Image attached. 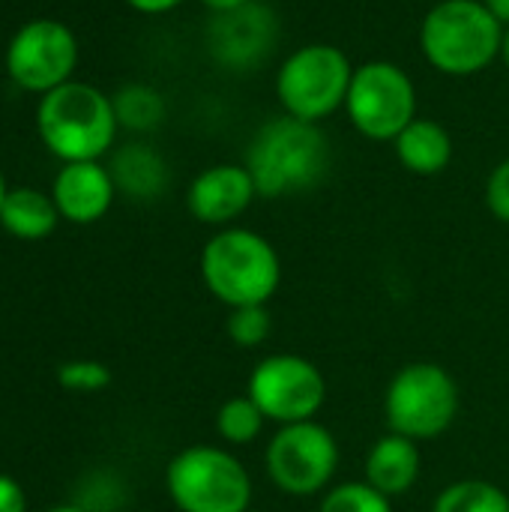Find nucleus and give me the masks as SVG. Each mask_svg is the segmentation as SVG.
I'll return each mask as SVG.
<instances>
[{"mask_svg": "<svg viewBox=\"0 0 509 512\" xmlns=\"http://www.w3.org/2000/svg\"><path fill=\"white\" fill-rule=\"evenodd\" d=\"M261 198H288L315 189L330 168V141L321 123L291 114L267 120L249 141L246 162Z\"/></svg>", "mask_w": 509, "mask_h": 512, "instance_id": "obj_1", "label": "nucleus"}, {"mask_svg": "<svg viewBox=\"0 0 509 512\" xmlns=\"http://www.w3.org/2000/svg\"><path fill=\"white\" fill-rule=\"evenodd\" d=\"M201 282L213 300L228 309L267 306L282 285V258L276 246L240 225L219 228L198 258Z\"/></svg>", "mask_w": 509, "mask_h": 512, "instance_id": "obj_2", "label": "nucleus"}, {"mask_svg": "<svg viewBox=\"0 0 509 512\" xmlns=\"http://www.w3.org/2000/svg\"><path fill=\"white\" fill-rule=\"evenodd\" d=\"M504 30L483 0H438L420 24V51L441 75L471 78L501 57Z\"/></svg>", "mask_w": 509, "mask_h": 512, "instance_id": "obj_3", "label": "nucleus"}, {"mask_svg": "<svg viewBox=\"0 0 509 512\" xmlns=\"http://www.w3.org/2000/svg\"><path fill=\"white\" fill-rule=\"evenodd\" d=\"M36 129L60 162H99L114 147L120 123L108 93L84 81H66L39 99Z\"/></svg>", "mask_w": 509, "mask_h": 512, "instance_id": "obj_4", "label": "nucleus"}, {"mask_svg": "<svg viewBox=\"0 0 509 512\" xmlns=\"http://www.w3.org/2000/svg\"><path fill=\"white\" fill-rule=\"evenodd\" d=\"M165 492L180 512H246L255 498L246 465L219 444L174 453L165 468Z\"/></svg>", "mask_w": 509, "mask_h": 512, "instance_id": "obj_5", "label": "nucleus"}, {"mask_svg": "<svg viewBox=\"0 0 509 512\" xmlns=\"http://www.w3.org/2000/svg\"><path fill=\"white\" fill-rule=\"evenodd\" d=\"M354 78V63L339 45L306 42L285 57L276 72V99L285 114L324 123L339 108H345Z\"/></svg>", "mask_w": 509, "mask_h": 512, "instance_id": "obj_6", "label": "nucleus"}, {"mask_svg": "<svg viewBox=\"0 0 509 512\" xmlns=\"http://www.w3.org/2000/svg\"><path fill=\"white\" fill-rule=\"evenodd\" d=\"M459 384L438 363L402 366L384 390L387 429L411 441L441 438L459 417Z\"/></svg>", "mask_w": 509, "mask_h": 512, "instance_id": "obj_7", "label": "nucleus"}, {"mask_svg": "<svg viewBox=\"0 0 509 512\" xmlns=\"http://www.w3.org/2000/svg\"><path fill=\"white\" fill-rule=\"evenodd\" d=\"M339 459L336 435L318 420H303L273 432L264 450V471L282 495L315 498L333 486Z\"/></svg>", "mask_w": 509, "mask_h": 512, "instance_id": "obj_8", "label": "nucleus"}, {"mask_svg": "<svg viewBox=\"0 0 509 512\" xmlns=\"http://www.w3.org/2000/svg\"><path fill=\"white\" fill-rule=\"evenodd\" d=\"M351 126L369 141H396L417 120L414 78L393 60H366L354 66L345 99Z\"/></svg>", "mask_w": 509, "mask_h": 512, "instance_id": "obj_9", "label": "nucleus"}, {"mask_svg": "<svg viewBox=\"0 0 509 512\" xmlns=\"http://www.w3.org/2000/svg\"><path fill=\"white\" fill-rule=\"evenodd\" d=\"M246 393L276 426L315 420L327 402L324 372L303 354H267L255 363Z\"/></svg>", "mask_w": 509, "mask_h": 512, "instance_id": "obj_10", "label": "nucleus"}, {"mask_svg": "<svg viewBox=\"0 0 509 512\" xmlns=\"http://www.w3.org/2000/svg\"><path fill=\"white\" fill-rule=\"evenodd\" d=\"M78 66L75 33L54 18H33L15 30L6 48V75L27 93H51L72 81Z\"/></svg>", "mask_w": 509, "mask_h": 512, "instance_id": "obj_11", "label": "nucleus"}, {"mask_svg": "<svg viewBox=\"0 0 509 512\" xmlns=\"http://www.w3.org/2000/svg\"><path fill=\"white\" fill-rule=\"evenodd\" d=\"M279 42V15L270 3L249 0L234 12L213 15L204 30V45L213 63L228 72L258 69Z\"/></svg>", "mask_w": 509, "mask_h": 512, "instance_id": "obj_12", "label": "nucleus"}, {"mask_svg": "<svg viewBox=\"0 0 509 512\" xmlns=\"http://www.w3.org/2000/svg\"><path fill=\"white\" fill-rule=\"evenodd\" d=\"M258 198L255 180L240 162H219L204 168L186 189V207L192 219L210 228L234 225Z\"/></svg>", "mask_w": 509, "mask_h": 512, "instance_id": "obj_13", "label": "nucleus"}, {"mask_svg": "<svg viewBox=\"0 0 509 512\" xmlns=\"http://www.w3.org/2000/svg\"><path fill=\"white\" fill-rule=\"evenodd\" d=\"M114 195V177L102 162H63L51 183V198L60 210V219L72 225L99 222L111 210Z\"/></svg>", "mask_w": 509, "mask_h": 512, "instance_id": "obj_14", "label": "nucleus"}, {"mask_svg": "<svg viewBox=\"0 0 509 512\" xmlns=\"http://www.w3.org/2000/svg\"><path fill=\"white\" fill-rule=\"evenodd\" d=\"M420 471H423V456H420L417 441L387 432L369 447L363 480L375 486L381 495H387L390 501H396L417 486Z\"/></svg>", "mask_w": 509, "mask_h": 512, "instance_id": "obj_15", "label": "nucleus"}, {"mask_svg": "<svg viewBox=\"0 0 509 512\" xmlns=\"http://www.w3.org/2000/svg\"><path fill=\"white\" fill-rule=\"evenodd\" d=\"M117 192L135 198V201H153L168 189L171 171L159 150H153L144 141H129L114 150L108 165Z\"/></svg>", "mask_w": 509, "mask_h": 512, "instance_id": "obj_16", "label": "nucleus"}, {"mask_svg": "<svg viewBox=\"0 0 509 512\" xmlns=\"http://www.w3.org/2000/svg\"><path fill=\"white\" fill-rule=\"evenodd\" d=\"M393 147H396L399 165L417 177H435L447 171L456 153V144L447 126L429 117H417L414 123H408L402 135L393 141Z\"/></svg>", "mask_w": 509, "mask_h": 512, "instance_id": "obj_17", "label": "nucleus"}, {"mask_svg": "<svg viewBox=\"0 0 509 512\" xmlns=\"http://www.w3.org/2000/svg\"><path fill=\"white\" fill-rule=\"evenodd\" d=\"M60 222V210L51 195L33 189V186H15L6 192L3 210H0V228L24 243L45 240L54 234Z\"/></svg>", "mask_w": 509, "mask_h": 512, "instance_id": "obj_18", "label": "nucleus"}, {"mask_svg": "<svg viewBox=\"0 0 509 512\" xmlns=\"http://www.w3.org/2000/svg\"><path fill=\"white\" fill-rule=\"evenodd\" d=\"M114 114H117V123L129 132H153L162 126L165 120V96L150 87V84H141V81H132V84H123L114 96Z\"/></svg>", "mask_w": 509, "mask_h": 512, "instance_id": "obj_19", "label": "nucleus"}, {"mask_svg": "<svg viewBox=\"0 0 509 512\" xmlns=\"http://www.w3.org/2000/svg\"><path fill=\"white\" fill-rule=\"evenodd\" d=\"M267 423L270 420L252 402L249 393L225 399L219 405V411H216V435L222 438L225 447H249V444H255L264 435Z\"/></svg>", "mask_w": 509, "mask_h": 512, "instance_id": "obj_20", "label": "nucleus"}, {"mask_svg": "<svg viewBox=\"0 0 509 512\" xmlns=\"http://www.w3.org/2000/svg\"><path fill=\"white\" fill-rule=\"evenodd\" d=\"M432 512H509V495L489 480H456L438 492Z\"/></svg>", "mask_w": 509, "mask_h": 512, "instance_id": "obj_21", "label": "nucleus"}, {"mask_svg": "<svg viewBox=\"0 0 509 512\" xmlns=\"http://www.w3.org/2000/svg\"><path fill=\"white\" fill-rule=\"evenodd\" d=\"M318 512H393V501L366 480H345L321 495Z\"/></svg>", "mask_w": 509, "mask_h": 512, "instance_id": "obj_22", "label": "nucleus"}, {"mask_svg": "<svg viewBox=\"0 0 509 512\" xmlns=\"http://www.w3.org/2000/svg\"><path fill=\"white\" fill-rule=\"evenodd\" d=\"M225 333L231 339V345L255 351L261 348L270 333H273V318L267 306H240V309H228L225 318Z\"/></svg>", "mask_w": 509, "mask_h": 512, "instance_id": "obj_23", "label": "nucleus"}, {"mask_svg": "<svg viewBox=\"0 0 509 512\" xmlns=\"http://www.w3.org/2000/svg\"><path fill=\"white\" fill-rule=\"evenodd\" d=\"M111 381H114V375L102 360L78 357V360H66L57 366V384L69 393H78V396L102 393L105 387H111Z\"/></svg>", "mask_w": 509, "mask_h": 512, "instance_id": "obj_24", "label": "nucleus"}, {"mask_svg": "<svg viewBox=\"0 0 509 512\" xmlns=\"http://www.w3.org/2000/svg\"><path fill=\"white\" fill-rule=\"evenodd\" d=\"M486 207L498 222L509 225V156L492 168L486 180Z\"/></svg>", "mask_w": 509, "mask_h": 512, "instance_id": "obj_25", "label": "nucleus"}, {"mask_svg": "<svg viewBox=\"0 0 509 512\" xmlns=\"http://www.w3.org/2000/svg\"><path fill=\"white\" fill-rule=\"evenodd\" d=\"M0 512H27V495L9 474H0Z\"/></svg>", "mask_w": 509, "mask_h": 512, "instance_id": "obj_26", "label": "nucleus"}, {"mask_svg": "<svg viewBox=\"0 0 509 512\" xmlns=\"http://www.w3.org/2000/svg\"><path fill=\"white\" fill-rule=\"evenodd\" d=\"M126 3L141 15H165V12L177 9L180 3H186V0H126Z\"/></svg>", "mask_w": 509, "mask_h": 512, "instance_id": "obj_27", "label": "nucleus"}, {"mask_svg": "<svg viewBox=\"0 0 509 512\" xmlns=\"http://www.w3.org/2000/svg\"><path fill=\"white\" fill-rule=\"evenodd\" d=\"M249 0H201V6H207L213 15H222V12H234L240 6H246Z\"/></svg>", "mask_w": 509, "mask_h": 512, "instance_id": "obj_28", "label": "nucleus"}, {"mask_svg": "<svg viewBox=\"0 0 509 512\" xmlns=\"http://www.w3.org/2000/svg\"><path fill=\"white\" fill-rule=\"evenodd\" d=\"M489 9H492V15L504 24V27H509V0H483Z\"/></svg>", "mask_w": 509, "mask_h": 512, "instance_id": "obj_29", "label": "nucleus"}, {"mask_svg": "<svg viewBox=\"0 0 509 512\" xmlns=\"http://www.w3.org/2000/svg\"><path fill=\"white\" fill-rule=\"evenodd\" d=\"M45 512H90L87 507H81L78 501H66V504H54V507H48Z\"/></svg>", "mask_w": 509, "mask_h": 512, "instance_id": "obj_30", "label": "nucleus"}, {"mask_svg": "<svg viewBox=\"0 0 509 512\" xmlns=\"http://www.w3.org/2000/svg\"><path fill=\"white\" fill-rule=\"evenodd\" d=\"M501 60H504V66L509 69V27L504 30V45H501Z\"/></svg>", "mask_w": 509, "mask_h": 512, "instance_id": "obj_31", "label": "nucleus"}, {"mask_svg": "<svg viewBox=\"0 0 509 512\" xmlns=\"http://www.w3.org/2000/svg\"><path fill=\"white\" fill-rule=\"evenodd\" d=\"M6 192H9V186H6V180H3V174H0V210H3V201H6Z\"/></svg>", "mask_w": 509, "mask_h": 512, "instance_id": "obj_32", "label": "nucleus"}, {"mask_svg": "<svg viewBox=\"0 0 509 512\" xmlns=\"http://www.w3.org/2000/svg\"><path fill=\"white\" fill-rule=\"evenodd\" d=\"M246 512H261V510H246Z\"/></svg>", "mask_w": 509, "mask_h": 512, "instance_id": "obj_33", "label": "nucleus"}]
</instances>
